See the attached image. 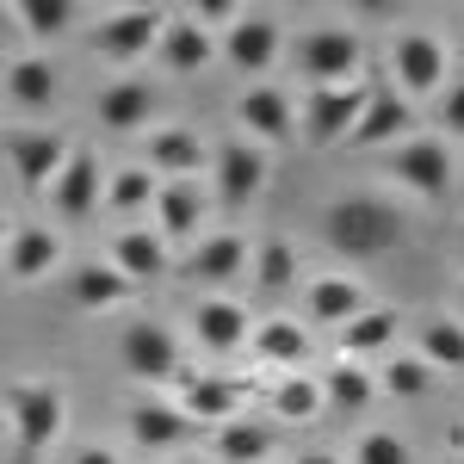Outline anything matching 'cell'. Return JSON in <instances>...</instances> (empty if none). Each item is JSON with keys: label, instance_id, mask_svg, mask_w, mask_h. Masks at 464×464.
<instances>
[{"label": "cell", "instance_id": "cell-1", "mask_svg": "<svg viewBox=\"0 0 464 464\" xmlns=\"http://www.w3.org/2000/svg\"><path fill=\"white\" fill-rule=\"evenodd\" d=\"M402 236H409L402 205L378 198V192H341L322 211V242L334 254H353V260H384Z\"/></svg>", "mask_w": 464, "mask_h": 464}, {"label": "cell", "instance_id": "cell-2", "mask_svg": "<svg viewBox=\"0 0 464 464\" xmlns=\"http://www.w3.org/2000/svg\"><path fill=\"white\" fill-rule=\"evenodd\" d=\"M0 415H6V433H13L6 464H44V452L69 428V396L50 378H19V384L0 391Z\"/></svg>", "mask_w": 464, "mask_h": 464}, {"label": "cell", "instance_id": "cell-3", "mask_svg": "<svg viewBox=\"0 0 464 464\" xmlns=\"http://www.w3.org/2000/svg\"><path fill=\"white\" fill-rule=\"evenodd\" d=\"M297 74L304 87H347L365 74V37L353 25H316L297 37Z\"/></svg>", "mask_w": 464, "mask_h": 464}, {"label": "cell", "instance_id": "cell-4", "mask_svg": "<svg viewBox=\"0 0 464 464\" xmlns=\"http://www.w3.org/2000/svg\"><path fill=\"white\" fill-rule=\"evenodd\" d=\"M266 179H273V155L248 137H223L211 149V205L223 211H242L254 205L260 192H266Z\"/></svg>", "mask_w": 464, "mask_h": 464}, {"label": "cell", "instance_id": "cell-5", "mask_svg": "<svg viewBox=\"0 0 464 464\" xmlns=\"http://www.w3.org/2000/svg\"><path fill=\"white\" fill-rule=\"evenodd\" d=\"M391 179L402 192H415V198H452V179H459V161H452V143L440 137V130H421V137H409V143L391 149Z\"/></svg>", "mask_w": 464, "mask_h": 464}, {"label": "cell", "instance_id": "cell-6", "mask_svg": "<svg viewBox=\"0 0 464 464\" xmlns=\"http://www.w3.org/2000/svg\"><path fill=\"white\" fill-rule=\"evenodd\" d=\"M446 69H452V56H446V44L433 32H396L391 37V81L396 93L415 106V100H440L446 93Z\"/></svg>", "mask_w": 464, "mask_h": 464}, {"label": "cell", "instance_id": "cell-7", "mask_svg": "<svg viewBox=\"0 0 464 464\" xmlns=\"http://www.w3.org/2000/svg\"><path fill=\"white\" fill-rule=\"evenodd\" d=\"M365 100H372V74H359L347 87H310V93H304V143L310 149L347 143L359 111H365Z\"/></svg>", "mask_w": 464, "mask_h": 464}, {"label": "cell", "instance_id": "cell-8", "mask_svg": "<svg viewBox=\"0 0 464 464\" xmlns=\"http://www.w3.org/2000/svg\"><path fill=\"white\" fill-rule=\"evenodd\" d=\"M118 353H124V372L149 384V391H161V384H179L186 378V359H179V334L168 322H130L124 328V341H118Z\"/></svg>", "mask_w": 464, "mask_h": 464}, {"label": "cell", "instance_id": "cell-9", "mask_svg": "<svg viewBox=\"0 0 464 464\" xmlns=\"http://www.w3.org/2000/svg\"><path fill=\"white\" fill-rule=\"evenodd\" d=\"M161 32H168V13H161V6H124V13H106V19L93 25V56L130 69V63L155 56Z\"/></svg>", "mask_w": 464, "mask_h": 464}, {"label": "cell", "instance_id": "cell-10", "mask_svg": "<svg viewBox=\"0 0 464 464\" xmlns=\"http://www.w3.org/2000/svg\"><path fill=\"white\" fill-rule=\"evenodd\" d=\"M409 137H421V111L409 106L384 74H372V100H365L347 143L353 149H396V143H409Z\"/></svg>", "mask_w": 464, "mask_h": 464}, {"label": "cell", "instance_id": "cell-11", "mask_svg": "<svg viewBox=\"0 0 464 464\" xmlns=\"http://www.w3.org/2000/svg\"><path fill=\"white\" fill-rule=\"evenodd\" d=\"M279 50H285V25H279L273 13H242L229 32L217 37V56H223L236 74H248V87L279 63Z\"/></svg>", "mask_w": 464, "mask_h": 464}, {"label": "cell", "instance_id": "cell-12", "mask_svg": "<svg viewBox=\"0 0 464 464\" xmlns=\"http://www.w3.org/2000/svg\"><path fill=\"white\" fill-rule=\"evenodd\" d=\"M236 137H248V143H260V149L291 143V137H297V106H291L285 87L254 81L248 93L236 100Z\"/></svg>", "mask_w": 464, "mask_h": 464}, {"label": "cell", "instance_id": "cell-13", "mask_svg": "<svg viewBox=\"0 0 464 464\" xmlns=\"http://www.w3.org/2000/svg\"><path fill=\"white\" fill-rule=\"evenodd\" d=\"M0 149H6V161H13V174H19V186L25 192H50L56 186V174H63V161H69V137L63 130H13V137H0Z\"/></svg>", "mask_w": 464, "mask_h": 464}, {"label": "cell", "instance_id": "cell-14", "mask_svg": "<svg viewBox=\"0 0 464 464\" xmlns=\"http://www.w3.org/2000/svg\"><path fill=\"white\" fill-rule=\"evenodd\" d=\"M248 396H254L248 378H217V372H205V378H179V409H186V421H192L198 433L236 421Z\"/></svg>", "mask_w": 464, "mask_h": 464}, {"label": "cell", "instance_id": "cell-15", "mask_svg": "<svg viewBox=\"0 0 464 464\" xmlns=\"http://www.w3.org/2000/svg\"><path fill=\"white\" fill-rule=\"evenodd\" d=\"M155 236L161 242H198V229H205V211H211V192L198 186V179H161L155 186Z\"/></svg>", "mask_w": 464, "mask_h": 464}, {"label": "cell", "instance_id": "cell-16", "mask_svg": "<svg viewBox=\"0 0 464 464\" xmlns=\"http://www.w3.org/2000/svg\"><path fill=\"white\" fill-rule=\"evenodd\" d=\"M124 433H130L137 452H179L186 440H198V428L186 421V409L168 402V396H143V402H130Z\"/></svg>", "mask_w": 464, "mask_h": 464}, {"label": "cell", "instance_id": "cell-17", "mask_svg": "<svg viewBox=\"0 0 464 464\" xmlns=\"http://www.w3.org/2000/svg\"><path fill=\"white\" fill-rule=\"evenodd\" d=\"M155 106H161V87H155V81H143V74H124V81L100 87L93 118L106 124L111 137H130V130H149V124H155Z\"/></svg>", "mask_w": 464, "mask_h": 464}, {"label": "cell", "instance_id": "cell-18", "mask_svg": "<svg viewBox=\"0 0 464 464\" xmlns=\"http://www.w3.org/2000/svg\"><path fill=\"white\" fill-rule=\"evenodd\" d=\"M50 205L63 223H87V217L106 205V179H100V161H93V149H69V161H63V174L50 186Z\"/></svg>", "mask_w": 464, "mask_h": 464}, {"label": "cell", "instance_id": "cell-19", "mask_svg": "<svg viewBox=\"0 0 464 464\" xmlns=\"http://www.w3.org/2000/svg\"><path fill=\"white\" fill-rule=\"evenodd\" d=\"M248 236H236V229H217V236H198L192 242V254L179 260V273L192 279V285H205V291H217V285H229V279H242L248 273Z\"/></svg>", "mask_w": 464, "mask_h": 464}, {"label": "cell", "instance_id": "cell-20", "mask_svg": "<svg viewBox=\"0 0 464 464\" xmlns=\"http://www.w3.org/2000/svg\"><path fill=\"white\" fill-rule=\"evenodd\" d=\"M372 297H365V285H359L353 273H316L310 285H304V328H347V322L365 310Z\"/></svg>", "mask_w": 464, "mask_h": 464}, {"label": "cell", "instance_id": "cell-21", "mask_svg": "<svg viewBox=\"0 0 464 464\" xmlns=\"http://www.w3.org/2000/svg\"><path fill=\"white\" fill-rule=\"evenodd\" d=\"M155 56H161V69L179 74V81H192V74H205L217 63V37L192 19V13H168V32L155 44Z\"/></svg>", "mask_w": 464, "mask_h": 464}, {"label": "cell", "instance_id": "cell-22", "mask_svg": "<svg viewBox=\"0 0 464 464\" xmlns=\"http://www.w3.org/2000/svg\"><path fill=\"white\" fill-rule=\"evenodd\" d=\"M149 174L155 179H198L205 174V137L192 124H168V130H149Z\"/></svg>", "mask_w": 464, "mask_h": 464}, {"label": "cell", "instance_id": "cell-23", "mask_svg": "<svg viewBox=\"0 0 464 464\" xmlns=\"http://www.w3.org/2000/svg\"><path fill=\"white\" fill-rule=\"evenodd\" d=\"M0 260H6V273H13L19 285H37V279L56 273V260H63V236H56L50 223H25V229L6 236Z\"/></svg>", "mask_w": 464, "mask_h": 464}, {"label": "cell", "instance_id": "cell-24", "mask_svg": "<svg viewBox=\"0 0 464 464\" xmlns=\"http://www.w3.org/2000/svg\"><path fill=\"white\" fill-rule=\"evenodd\" d=\"M192 341L205 347V353H236L242 341H248V310L236 304V297H223V291H211V297H198L192 304Z\"/></svg>", "mask_w": 464, "mask_h": 464}, {"label": "cell", "instance_id": "cell-25", "mask_svg": "<svg viewBox=\"0 0 464 464\" xmlns=\"http://www.w3.org/2000/svg\"><path fill=\"white\" fill-rule=\"evenodd\" d=\"M106 260L130 279V285H155V279H168L174 273V260H168V242L155 236V229H118L111 236V248H106Z\"/></svg>", "mask_w": 464, "mask_h": 464}, {"label": "cell", "instance_id": "cell-26", "mask_svg": "<svg viewBox=\"0 0 464 464\" xmlns=\"http://www.w3.org/2000/svg\"><path fill=\"white\" fill-rule=\"evenodd\" d=\"M56 100H63V74L50 56H19L6 69V106L13 111H50Z\"/></svg>", "mask_w": 464, "mask_h": 464}, {"label": "cell", "instance_id": "cell-27", "mask_svg": "<svg viewBox=\"0 0 464 464\" xmlns=\"http://www.w3.org/2000/svg\"><path fill=\"white\" fill-rule=\"evenodd\" d=\"M396 328H402V316H396L391 304H365L341 334H334V353L341 359H372V353H391Z\"/></svg>", "mask_w": 464, "mask_h": 464}, {"label": "cell", "instance_id": "cell-28", "mask_svg": "<svg viewBox=\"0 0 464 464\" xmlns=\"http://www.w3.org/2000/svg\"><path fill=\"white\" fill-rule=\"evenodd\" d=\"M254 359H260V365H279V372H304V359H310V328L297 316H266L254 328Z\"/></svg>", "mask_w": 464, "mask_h": 464}, {"label": "cell", "instance_id": "cell-29", "mask_svg": "<svg viewBox=\"0 0 464 464\" xmlns=\"http://www.w3.org/2000/svg\"><path fill=\"white\" fill-rule=\"evenodd\" d=\"M322 402H328V409H347V415L372 409V402H378V372H372L365 359H334V365L322 372Z\"/></svg>", "mask_w": 464, "mask_h": 464}, {"label": "cell", "instance_id": "cell-30", "mask_svg": "<svg viewBox=\"0 0 464 464\" xmlns=\"http://www.w3.org/2000/svg\"><path fill=\"white\" fill-rule=\"evenodd\" d=\"M217 459L223 464H266L273 459V421H260V415H236V421H223L217 428Z\"/></svg>", "mask_w": 464, "mask_h": 464}, {"label": "cell", "instance_id": "cell-31", "mask_svg": "<svg viewBox=\"0 0 464 464\" xmlns=\"http://www.w3.org/2000/svg\"><path fill=\"white\" fill-rule=\"evenodd\" d=\"M69 291H74V304H81V310H118V304H130V291H137V285H130L111 260H87V266L74 273Z\"/></svg>", "mask_w": 464, "mask_h": 464}, {"label": "cell", "instance_id": "cell-32", "mask_svg": "<svg viewBox=\"0 0 464 464\" xmlns=\"http://www.w3.org/2000/svg\"><path fill=\"white\" fill-rule=\"evenodd\" d=\"M409 353L428 359L433 372H464V322H452V316H428Z\"/></svg>", "mask_w": 464, "mask_h": 464}, {"label": "cell", "instance_id": "cell-33", "mask_svg": "<svg viewBox=\"0 0 464 464\" xmlns=\"http://www.w3.org/2000/svg\"><path fill=\"white\" fill-rule=\"evenodd\" d=\"M248 266H254V291H260V297L291 291V285H297V273H304V266H297V248H291L285 236H266V242L254 248Z\"/></svg>", "mask_w": 464, "mask_h": 464}, {"label": "cell", "instance_id": "cell-34", "mask_svg": "<svg viewBox=\"0 0 464 464\" xmlns=\"http://www.w3.org/2000/svg\"><path fill=\"white\" fill-rule=\"evenodd\" d=\"M13 25L32 44H56L74 32V6L69 0H13Z\"/></svg>", "mask_w": 464, "mask_h": 464}, {"label": "cell", "instance_id": "cell-35", "mask_svg": "<svg viewBox=\"0 0 464 464\" xmlns=\"http://www.w3.org/2000/svg\"><path fill=\"white\" fill-rule=\"evenodd\" d=\"M322 409V378L310 372H285L279 384H273V421H316Z\"/></svg>", "mask_w": 464, "mask_h": 464}, {"label": "cell", "instance_id": "cell-36", "mask_svg": "<svg viewBox=\"0 0 464 464\" xmlns=\"http://www.w3.org/2000/svg\"><path fill=\"white\" fill-rule=\"evenodd\" d=\"M433 384V365L415 353H384V365H378V391L402 396V402H415V396H428Z\"/></svg>", "mask_w": 464, "mask_h": 464}, {"label": "cell", "instance_id": "cell-37", "mask_svg": "<svg viewBox=\"0 0 464 464\" xmlns=\"http://www.w3.org/2000/svg\"><path fill=\"white\" fill-rule=\"evenodd\" d=\"M155 186H161V179L149 174V168H124V174H111L106 179V211H149V205H155Z\"/></svg>", "mask_w": 464, "mask_h": 464}, {"label": "cell", "instance_id": "cell-38", "mask_svg": "<svg viewBox=\"0 0 464 464\" xmlns=\"http://www.w3.org/2000/svg\"><path fill=\"white\" fill-rule=\"evenodd\" d=\"M353 464H415V446L391 428H365L353 440Z\"/></svg>", "mask_w": 464, "mask_h": 464}, {"label": "cell", "instance_id": "cell-39", "mask_svg": "<svg viewBox=\"0 0 464 464\" xmlns=\"http://www.w3.org/2000/svg\"><path fill=\"white\" fill-rule=\"evenodd\" d=\"M440 137L446 143H464V74H452L446 93H440Z\"/></svg>", "mask_w": 464, "mask_h": 464}, {"label": "cell", "instance_id": "cell-40", "mask_svg": "<svg viewBox=\"0 0 464 464\" xmlns=\"http://www.w3.org/2000/svg\"><path fill=\"white\" fill-rule=\"evenodd\" d=\"M69 464H124V459H118V452H106V446H74Z\"/></svg>", "mask_w": 464, "mask_h": 464}, {"label": "cell", "instance_id": "cell-41", "mask_svg": "<svg viewBox=\"0 0 464 464\" xmlns=\"http://www.w3.org/2000/svg\"><path fill=\"white\" fill-rule=\"evenodd\" d=\"M297 464H341L334 452H297Z\"/></svg>", "mask_w": 464, "mask_h": 464}, {"label": "cell", "instance_id": "cell-42", "mask_svg": "<svg viewBox=\"0 0 464 464\" xmlns=\"http://www.w3.org/2000/svg\"><path fill=\"white\" fill-rule=\"evenodd\" d=\"M0 248H6V217H0Z\"/></svg>", "mask_w": 464, "mask_h": 464}, {"label": "cell", "instance_id": "cell-43", "mask_svg": "<svg viewBox=\"0 0 464 464\" xmlns=\"http://www.w3.org/2000/svg\"><path fill=\"white\" fill-rule=\"evenodd\" d=\"M459 56H464V25H459Z\"/></svg>", "mask_w": 464, "mask_h": 464}, {"label": "cell", "instance_id": "cell-44", "mask_svg": "<svg viewBox=\"0 0 464 464\" xmlns=\"http://www.w3.org/2000/svg\"><path fill=\"white\" fill-rule=\"evenodd\" d=\"M179 464H205V459H179Z\"/></svg>", "mask_w": 464, "mask_h": 464}, {"label": "cell", "instance_id": "cell-45", "mask_svg": "<svg viewBox=\"0 0 464 464\" xmlns=\"http://www.w3.org/2000/svg\"><path fill=\"white\" fill-rule=\"evenodd\" d=\"M459 304H464V279H459Z\"/></svg>", "mask_w": 464, "mask_h": 464}, {"label": "cell", "instance_id": "cell-46", "mask_svg": "<svg viewBox=\"0 0 464 464\" xmlns=\"http://www.w3.org/2000/svg\"><path fill=\"white\" fill-rule=\"evenodd\" d=\"M452 464H464V459H452Z\"/></svg>", "mask_w": 464, "mask_h": 464}]
</instances>
